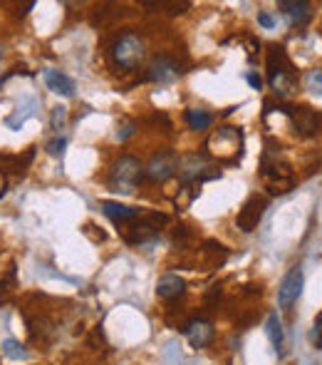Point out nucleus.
Listing matches in <instances>:
<instances>
[{"mask_svg": "<svg viewBox=\"0 0 322 365\" xmlns=\"http://www.w3.org/2000/svg\"><path fill=\"white\" fill-rule=\"evenodd\" d=\"M268 80L277 97H288L295 90V67L290 62L285 47L273 45L268 50Z\"/></svg>", "mask_w": 322, "mask_h": 365, "instance_id": "f257e3e1", "label": "nucleus"}, {"mask_svg": "<svg viewBox=\"0 0 322 365\" xmlns=\"http://www.w3.org/2000/svg\"><path fill=\"white\" fill-rule=\"evenodd\" d=\"M144 176V167L136 156H119L110 172L107 187L116 194H134V189L139 187Z\"/></svg>", "mask_w": 322, "mask_h": 365, "instance_id": "f03ea898", "label": "nucleus"}, {"mask_svg": "<svg viewBox=\"0 0 322 365\" xmlns=\"http://www.w3.org/2000/svg\"><path fill=\"white\" fill-rule=\"evenodd\" d=\"M260 176L265 179L271 194H285L293 189V169L285 159H273L271 152L263 154V167H260Z\"/></svg>", "mask_w": 322, "mask_h": 365, "instance_id": "7ed1b4c3", "label": "nucleus"}, {"mask_svg": "<svg viewBox=\"0 0 322 365\" xmlns=\"http://www.w3.org/2000/svg\"><path fill=\"white\" fill-rule=\"evenodd\" d=\"M147 50H144V40L134 33H124L114 40L112 45V60L124 70H134L139 67V62L144 60Z\"/></svg>", "mask_w": 322, "mask_h": 365, "instance_id": "20e7f679", "label": "nucleus"}, {"mask_svg": "<svg viewBox=\"0 0 322 365\" xmlns=\"http://www.w3.org/2000/svg\"><path fill=\"white\" fill-rule=\"evenodd\" d=\"M166 224H169V216L161 214V211H151V214H144V216L139 214V222H134L127 228L124 239H127L129 244H144V242H149V239H154Z\"/></svg>", "mask_w": 322, "mask_h": 365, "instance_id": "39448f33", "label": "nucleus"}, {"mask_svg": "<svg viewBox=\"0 0 322 365\" xmlns=\"http://www.w3.org/2000/svg\"><path fill=\"white\" fill-rule=\"evenodd\" d=\"M176 169H179L181 182H184V184L206 182V179H216V176H221V172H208V169H211V164H208V159L203 154L184 156Z\"/></svg>", "mask_w": 322, "mask_h": 365, "instance_id": "423d86ee", "label": "nucleus"}, {"mask_svg": "<svg viewBox=\"0 0 322 365\" xmlns=\"http://www.w3.org/2000/svg\"><path fill=\"white\" fill-rule=\"evenodd\" d=\"M303 283H305L303 268L293 266L288 274L283 276V281H280V288H277V306L283 308V311H290V308L295 306V301L303 294Z\"/></svg>", "mask_w": 322, "mask_h": 365, "instance_id": "0eeeda50", "label": "nucleus"}, {"mask_svg": "<svg viewBox=\"0 0 322 365\" xmlns=\"http://www.w3.org/2000/svg\"><path fill=\"white\" fill-rule=\"evenodd\" d=\"M280 112H285V115L293 119L295 132H300L303 137H312V134L320 132L322 115H317L315 110H310V107H305V104H300V107H280Z\"/></svg>", "mask_w": 322, "mask_h": 365, "instance_id": "6e6552de", "label": "nucleus"}, {"mask_svg": "<svg viewBox=\"0 0 322 365\" xmlns=\"http://www.w3.org/2000/svg\"><path fill=\"white\" fill-rule=\"evenodd\" d=\"M265 209H268V199H265V196L253 194L251 199H248V202L238 209L236 226H238L243 234H251V231H256L258 224H260V219H263V214H265Z\"/></svg>", "mask_w": 322, "mask_h": 365, "instance_id": "1a4fd4ad", "label": "nucleus"}, {"mask_svg": "<svg viewBox=\"0 0 322 365\" xmlns=\"http://www.w3.org/2000/svg\"><path fill=\"white\" fill-rule=\"evenodd\" d=\"M176 167H179V159H176V154H174V152L164 150V152H159V154H154L151 159H149L144 174H147L149 182L161 184V182H166L169 176L174 174Z\"/></svg>", "mask_w": 322, "mask_h": 365, "instance_id": "9d476101", "label": "nucleus"}, {"mask_svg": "<svg viewBox=\"0 0 322 365\" xmlns=\"http://www.w3.org/2000/svg\"><path fill=\"white\" fill-rule=\"evenodd\" d=\"M181 333L188 338V343H191L193 348H206L211 346L213 335H216V331H213V323L206 318H191L186 323V326L181 328Z\"/></svg>", "mask_w": 322, "mask_h": 365, "instance_id": "9b49d317", "label": "nucleus"}, {"mask_svg": "<svg viewBox=\"0 0 322 365\" xmlns=\"http://www.w3.org/2000/svg\"><path fill=\"white\" fill-rule=\"evenodd\" d=\"M147 78L151 82H159V85H166V82H174L179 78V65H176V60L166 58V55H159V58L149 65Z\"/></svg>", "mask_w": 322, "mask_h": 365, "instance_id": "f8f14e48", "label": "nucleus"}, {"mask_svg": "<svg viewBox=\"0 0 322 365\" xmlns=\"http://www.w3.org/2000/svg\"><path fill=\"white\" fill-rule=\"evenodd\" d=\"M277 8H280V13L290 20V25L303 27V25H308L310 18H312L310 3H305V0H280Z\"/></svg>", "mask_w": 322, "mask_h": 365, "instance_id": "ddd939ff", "label": "nucleus"}, {"mask_svg": "<svg viewBox=\"0 0 322 365\" xmlns=\"http://www.w3.org/2000/svg\"><path fill=\"white\" fill-rule=\"evenodd\" d=\"M42 78H45L47 90L55 92V95H60V97H72V95H75V80L67 78L64 72L47 67V70L42 72Z\"/></svg>", "mask_w": 322, "mask_h": 365, "instance_id": "4468645a", "label": "nucleus"}, {"mask_svg": "<svg viewBox=\"0 0 322 365\" xmlns=\"http://www.w3.org/2000/svg\"><path fill=\"white\" fill-rule=\"evenodd\" d=\"M102 214L110 219L112 224H127V222H132V219H136L139 216V209L136 207H127V204H119V202H102Z\"/></svg>", "mask_w": 322, "mask_h": 365, "instance_id": "2eb2a0df", "label": "nucleus"}, {"mask_svg": "<svg viewBox=\"0 0 322 365\" xmlns=\"http://www.w3.org/2000/svg\"><path fill=\"white\" fill-rule=\"evenodd\" d=\"M184 288H186V283H184L181 276L166 274V276H161L159 283H156V296L164 301H171V298H176V296L184 294Z\"/></svg>", "mask_w": 322, "mask_h": 365, "instance_id": "dca6fc26", "label": "nucleus"}, {"mask_svg": "<svg viewBox=\"0 0 322 365\" xmlns=\"http://www.w3.org/2000/svg\"><path fill=\"white\" fill-rule=\"evenodd\" d=\"M265 333H268V338H271L273 348H275L277 355H283V348H285V333H283V323L277 318V313H271L268 320H265Z\"/></svg>", "mask_w": 322, "mask_h": 365, "instance_id": "f3484780", "label": "nucleus"}, {"mask_svg": "<svg viewBox=\"0 0 322 365\" xmlns=\"http://www.w3.org/2000/svg\"><path fill=\"white\" fill-rule=\"evenodd\" d=\"M186 124L191 127V130H196V132H201V130H208L211 127V122H213V115L211 112H206V110H186Z\"/></svg>", "mask_w": 322, "mask_h": 365, "instance_id": "a211bd4d", "label": "nucleus"}, {"mask_svg": "<svg viewBox=\"0 0 322 365\" xmlns=\"http://www.w3.org/2000/svg\"><path fill=\"white\" fill-rule=\"evenodd\" d=\"M3 355L10 360H25L27 351L23 343H18V340H5V343H3Z\"/></svg>", "mask_w": 322, "mask_h": 365, "instance_id": "6ab92c4d", "label": "nucleus"}, {"mask_svg": "<svg viewBox=\"0 0 322 365\" xmlns=\"http://www.w3.org/2000/svg\"><path fill=\"white\" fill-rule=\"evenodd\" d=\"M305 87L310 92H315V95H322V67L320 70H310L305 75Z\"/></svg>", "mask_w": 322, "mask_h": 365, "instance_id": "aec40b11", "label": "nucleus"}, {"mask_svg": "<svg viewBox=\"0 0 322 365\" xmlns=\"http://www.w3.org/2000/svg\"><path fill=\"white\" fill-rule=\"evenodd\" d=\"M310 343H312L317 351H322V313L315 318V323H312V331H310Z\"/></svg>", "mask_w": 322, "mask_h": 365, "instance_id": "412c9836", "label": "nucleus"}, {"mask_svg": "<svg viewBox=\"0 0 322 365\" xmlns=\"http://www.w3.org/2000/svg\"><path fill=\"white\" fill-rule=\"evenodd\" d=\"M64 147H67V139H64V137H55L52 142H47V154H50V156H62Z\"/></svg>", "mask_w": 322, "mask_h": 365, "instance_id": "4be33fe9", "label": "nucleus"}, {"mask_svg": "<svg viewBox=\"0 0 322 365\" xmlns=\"http://www.w3.org/2000/svg\"><path fill=\"white\" fill-rule=\"evenodd\" d=\"M64 117H67V110L64 107H55L52 110V130H62Z\"/></svg>", "mask_w": 322, "mask_h": 365, "instance_id": "5701e85b", "label": "nucleus"}, {"mask_svg": "<svg viewBox=\"0 0 322 365\" xmlns=\"http://www.w3.org/2000/svg\"><path fill=\"white\" fill-rule=\"evenodd\" d=\"M258 25H263L265 30H273L275 27V18L271 13H258Z\"/></svg>", "mask_w": 322, "mask_h": 365, "instance_id": "b1692460", "label": "nucleus"}, {"mask_svg": "<svg viewBox=\"0 0 322 365\" xmlns=\"http://www.w3.org/2000/svg\"><path fill=\"white\" fill-rule=\"evenodd\" d=\"M132 132H134V127H132V124L129 122H124L122 127H119V130H116V139H127V137H132Z\"/></svg>", "mask_w": 322, "mask_h": 365, "instance_id": "393cba45", "label": "nucleus"}, {"mask_svg": "<svg viewBox=\"0 0 322 365\" xmlns=\"http://www.w3.org/2000/svg\"><path fill=\"white\" fill-rule=\"evenodd\" d=\"M245 80H248V85H251L253 90H260V87H263V80H260V75H256V72H248Z\"/></svg>", "mask_w": 322, "mask_h": 365, "instance_id": "a878e982", "label": "nucleus"}, {"mask_svg": "<svg viewBox=\"0 0 322 365\" xmlns=\"http://www.w3.org/2000/svg\"><path fill=\"white\" fill-rule=\"evenodd\" d=\"M8 298V286H5V281H0V303Z\"/></svg>", "mask_w": 322, "mask_h": 365, "instance_id": "bb28decb", "label": "nucleus"}]
</instances>
